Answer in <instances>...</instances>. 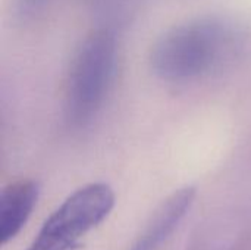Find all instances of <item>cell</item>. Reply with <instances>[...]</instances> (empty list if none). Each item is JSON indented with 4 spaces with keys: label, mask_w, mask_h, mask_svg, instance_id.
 I'll return each mask as SVG.
<instances>
[{
    "label": "cell",
    "mask_w": 251,
    "mask_h": 250,
    "mask_svg": "<svg viewBox=\"0 0 251 250\" xmlns=\"http://www.w3.org/2000/svg\"><path fill=\"white\" fill-rule=\"evenodd\" d=\"M196 189L188 186L171 194L154 212L153 218L129 250L159 249L182 222L196 199Z\"/></svg>",
    "instance_id": "277c9868"
},
{
    "label": "cell",
    "mask_w": 251,
    "mask_h": 250,
    "mask_svg": "<svg viewBox=\"0 0 251 250\" xmlns=\"http://www.w3.org/2000/svg\"><path fill=\"white\" fill-rule=\"evenodd\" d=\"M115 56V38L107 29L93 31L76 50L65 90V116L71 125H85L100 109L113 77Z\"/></svg>",
    "instance_id": "7a4b0ae2"
},
{
    "label": "cell",
    "mask_w": 251,
    "mask_h": 250,
    "mask_svg": "<svg viewBox=\"0 0 251 250\" xmlns=\"http://www.w3.org/2000/svg\"><path fill=\"white\" fill-rule=\"evenodd\" d=\"M115 206V193L106 183H91L76 192L44 221L26 250H74L79 239L100 225Z\"/></svg>",
    "instance_id": "3957f363"
},
{
    "label": "cell",
    "mask_w": 251,
    "mask_h": 250,
    "mask_svg": "<svg viewBox=\"0 0 251 250\" xmlns=\"http://www.w3.org/2000/svg\"><path fill=\"white\" fill-rule=\"evenodd\" d=\"M235 31L219 18H197L169 29L151 52L153 71L168 81L209 74L231 53Z\"/></svg>",
    "instance_id": "6da1fadb"
},
{
    "label": "cell",
    "mask_w": 251,
    "mask_h": 250,
    "mask_svg": "<svg viewBox=\"0 0 251 250\" xmlns=\"http://www.w3.org/2000/svg\"><path fill=\"white\" fill-rule=\"evenodd\" d=\"M40 194V187L32 180H19L6 186L0 196V242L7 245L13 240L29 215Z\"/></svg>",
    "instance_id": "5b68a950"
}]
</instances>
